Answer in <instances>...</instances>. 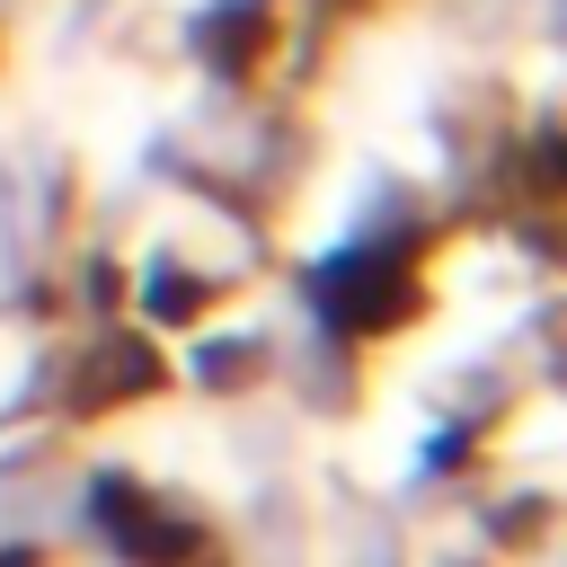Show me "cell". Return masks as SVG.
<instances>
[]
</instances>
